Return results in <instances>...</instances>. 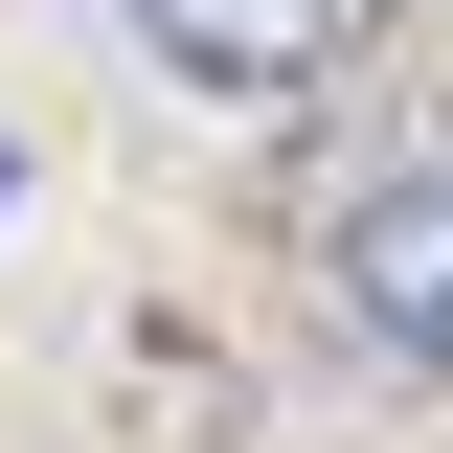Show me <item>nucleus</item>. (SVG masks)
I'll list each match as a JSON object with an SVG mask.
<instances>
[{
	"label": "nucleus",
	"mask_w": 453,
	"mask_h": 453,
	"mask_svg": "<svg viewBox=\"0 0 453 453\" xmlns=\"http://www.w3.org/2000/svg\"><path fill=\"white\" fill-rule=\"evenodd\" d=\"M318 295L386 340V363H453V136H408V159H363L318 204Z\"/></svg>",
	"instance_id": "1"
},
{
	"label": "nucleus",
	"mask_w": 453,
	"mask_h": 453,
	"mask_svg": "<svg viewBox=\"0 0 453 453\" xmlns=\"http://www.w3.org/2000/svg\"><path fill=\"white\" fill-rule=\"evenodd\" d=\"M408 0H136V46L181 68V91H318V68H363Z\"/></svg>",
	"instance_id": "2"
}]
</instances>
